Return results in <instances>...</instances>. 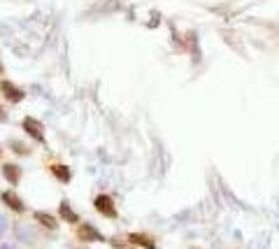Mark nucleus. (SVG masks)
Returning a JSON list of instances; mask_svg holds the SVG:
<instances>
[{
	"mask_svg": "<svg viewBox=\"0 0 279 249\" xmlns=\"http://www.w3.org/2000/svg\"><path fill=\"white\" fill-rule=\"evenodd\" d=\"M0 154H2V151H0Z\"/></svg>",
	"mask_w": 279,
	"mask_h": 249,
	"instance_id": "nucleus-14",
	"label": "nucleus"
},
{
	"mask_svg": "<svg viewBox=\"0 0 279 249\" xmlns=\"http://www.w3.org/2000/svg\"><path fill=\"white\" fill-rule=\"evenodd\" d=\"M96 208H98L100 214H105V216H116L114 203H112V198H109V196H98V198H96Z\"/></svg>",
	"mask_w": 279,
	"mask_h": 249,
	"instance_id": "nucleus-1",
	"label": "nucleus"
},
{
	"mask_svg": "<svg viewBox=\"0 0 279 249\" xmlns=\"http://www.w3.org/2000/svg\"><path fill=\"white\" fill-rule=\"evenodd\" d=\"M2 200H5V203H7V205L14 210V212H24V203L17 198V193H12V191L2 193Z\"/></svg>",
	"mask_w": 279,
	"mask_h": 249,
	"instance_id": "nucleus-5",
	"label": "nucleus"
},
{
	"mask_svg": "<svg viewBox=\"0 0 279 249\" xmlns=\"http://www.w3.org/2000/svg\"><path fill=\"white\" fill-rule=\"evenodd\" d=\"M131 240H133V242H140L142 247H149V249H154V247H156V242L151 240L149 235H131Z\"/></svg>",
	"mask_w": 279,
	"mask_h": 249,
	"instance_id": "nucleus-8",
	"label": "nucleus"
},
{
	"mask_svg": "<svg viewBox=\"0 0 279 249\" xmlns=\"http://www.w3.org/2000/svg\"><path fill=\"white\" fill-rule=\"evenodd\" d=\"M24 128H26V131H28L31 135H33L37 142L44 140V135H42L44 131H42V124L37 121V119H31V116H28V119H24Z\"/></svg>",
	"mask_w": 279,
	"mask_h": 249,
	"instance_id": "nucleus-2",
	"label": "nucleus"
},
{
	"mask_svg": "<svg viewBox=\"0 0 279 249\" xmlns=\"http://www.w3.org/2000/svg\"><path fill=\"white\" fill-rule=\"evenodd\" d=\"M61 216H63V219H68V221H77V214H74L72 210H70V205H68V203H63V205H61Z\"/></svg>",
	"mask_w": 279,
	"mask_h": 249,
	"instance_id": "nucleus-10",
	"label": "nucleus"
},
{
	"mask_svg": "<svg viewBox=\"0 0 279 249\" xmlns=\"http://www.w3.org/2000/svg\"><path fill=\"white\" fill-rule=\"evenodd\" d=\"M35 219H37L40 224H44L47 228H56V219H54V216H49V214H44V212H37V214H35Z\"/></svg>",
	"mask_w": 279,
	"mask_h": 249,
	"instance_id": "nucleus-7",
	"label": "nucleus"
},
{
	"mask_svg": "<svg viewBox=\"0 0 279 249\" xmlns=\"http://www.w3.org/2000/svg\"><path fill=\"white\" fill-rule=\"evenodd\" d=\"M79 238H82V240H103V235H100L91 224H84L82 228H79Z\"/></svg>",
	"mask_w": 279,
	"mask_h": 249,
	"instance_id": "nucleus-4",
	"label": "nucleus"
},
{
	"mask_svg": "<svg viewBox=\"0 0 279 249\" xmlns=\"http://www.w3.org/2000/svg\"><path fill=\"white\" fill-rule=\"evenodd\" d=\"M0 89H2V93H5V98L12 100V103H19V100L24 98V91L17 89L14 84H9V82H2L0 84Z\"/></svg>",
	"mask_w": 279,
	"mask_h": 249,
	"instance_id": "nucleus-3",
	"label": "nucleus"
},
{
	"mask_svg": "<svg viewBox=\"0 0 279 249\" xmlns=\"http://www.w3.org/2000/svg\"><path fill=\"white\" fill-rule=\"evenodd\" d=\"M2 175H5V179H9L12 184H19L21 170H19L17 166H5V168H2Z\"/></svg>",
	"mask_w": 279,
	"mask_h": 249,
	"instance_id": "nucleus-6",
	"label": "nucleus"
},
{
	"mask_svg": "<svg viewBox=\"0 0 279 249\" xmlns=\"http://www.w3.org/2000/svg\"><path fill=\"white\" fill-rule=\"evenodd\" d=\"M51 170H54V175H56L61 182H68V179H70V170H68L66 166H54Z\"/></svg>",
	"mask_w": 279,
	"mask_h": 249,
	"instance_id": "nucleus-9",
	"label": "nucleus"
},
{
	"mask_svg": "<svg viewBox=\"0 0 279 249\" xmlns=\"http://www.w3.org/2000/svg\"><path fill=\"white\" fill-rule=\"evenodd\" d=\"M0 70H2V66H0Z\"/></svg>",
	"mask_w": 279,
	"mask_h": 249,
	"instance_id": "nucleus-13",
	"label": "nucleus"
},
{
	"mask_svg": "<svg viewBox=\"0 0 279 249\" xmlns=\"http://www.w3.org/2000/svg\"><path fill=\"white\" fill-rule=\"evenodd\" d=\"M5 226H7V224H5V219H2V214H0V235L5 233Z\"/></svg>",
	"mask_w": 279,
	"mask_h": 249,
	"instance_id": "nucleus-11",
	"label": "nucleus"
},
{
	"mask_svg": "<svg viewBox=\"0 0 279 249\" xmlns=\"http://www.w3.org/2000/svg\"><path fill=\"white\" fill-rule=\"evenodd\" d=\"M2 249H17V247H2Z\"/></svg>",
	"mask_w": 279,
	"mask_h": 249,
	"instance_id": "nucleus-12",
	"label": "nucleus"
}]
</instances>
